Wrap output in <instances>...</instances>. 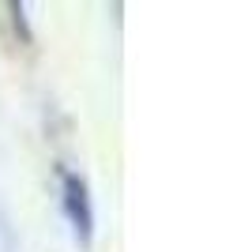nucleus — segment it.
Listing matches in <instances>:
<instances>
[{
    "label": "nucleus",
    "mask_w": 248,
    "mask_h": 252,
    "mask_svg": "<svg viewBox=\"0 0 248 252\" xmlns=\"http://www.w3.org/2000/svg\"><path fill=\"white\" fill-rule=\"evenodd\" d=\"M61 211L68 226H72L75 241L91 245L94 237V203H91V189L75 169H61Z\"/></svg>",
    "instance_id": "1"
}]
</instances>
